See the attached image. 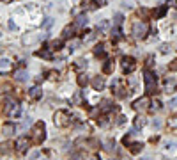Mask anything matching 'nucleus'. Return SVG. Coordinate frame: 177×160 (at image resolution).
I'll list each match as a JSON object with an SVG mask.
<instances>
[{
    "label": "nucleus",
    "mask_w": 177,
    "mask_h": 160,
    "mask_svg": "<svg viewBox=\"0 0 177 160\" xmlns=\"http://www.w3.org/2000/svg\"><path fill=\"white\" fill-rule=\"evenodd\" d=\"M69 116H67V112H64V110H60V112H57L55 114V125L57 126H66L69 121Z\"/></svg>",
    "instance_id": "obj_3"
},
{
    "label": "nucleus",
    "mask_w": 177,
    "mask_h": 160,
    "mask_svg": "<svg viewBox=\"0 0 177 160\" xmlns=\"http://www.w3.org/2000/svg\"><path fill=\"white\" fill-rule=\"evenodd\" d=\"M7 105H9V107H5V112H7V114H9L11 118H12V116H16V114L20 112V107H18L16 103H12V102H9Z\"/></svg>",
    "instance_id": "obj_5"
},
{
    "label": "nucleus",
    "mask_w": 177,
    "mask_h": 160,
    "mask_svg": "<svg viewBox=\"0 0 177 160\" xmlns=\"http://www.w3.org/2000/svg\"><path fill=\"white\" fill-rule=\"evenodd\" d=\"M96 2L94 0H83V9H94Z\"/></svg>",
    "instance_id": "obj_10"
},
{
    "label": "nucleus",
    "mask_w": 177,
    "mask_h": 160,
    "mask_svg": "<svg viewBox=\"0 0 177 160\" xmlns=\"http://www.w3.org/2000/svg\"><path fill=\"white\" fill-rule=\"evenodd\" d=\"M147 105H149V100H147V98H142V100H138V102L135 103V109L142 110V109H147Z\"/></svg>",
    "instance_id": "obj_7"
},
{
    "label": "nucleus",
    "mask_w": 177,
    "mask_h": 160,
    "mask_svg": "<svg viewBox=\"0 0 177 160\" xmlns=\"http://www.w3.org/2000/svg\"><path fill=\"white\" fill-rule=\"evenodd\" d=\"M30 96H32L34 100H37V98H41V89H39V87H34V89L30 91Z\"/></svg>",
    "instance_id": "obj_11"
},
{
    "label": "nucleus",
    "mask_w": 177,
    "mask_h": 160,
    "mask_svg": "<svg viewBox=\"0 0 177 160\" xmlns=\"http://www.w3.org/2000/svg\"><path fill=\"white\" fill-rule=\"evenodd\" d=\"M92 160H98V157H92Z\"/></svg>",
    "instance_id": "obj_30"
},
{
    "label": "nucleus",
    "mask_w": 177,
    "mask_h": 160,
    "mask_svg": "<svg viewBox=\"0 0 177 160\" xmlns=\"http://www.w3.org/2000/svg\"><path fill=\"white\" fill-rule=\"evenodd\" d=\"M106 151H112V142H106Z\"/></svg>",
    "instance_id": "obj_29"
},
{
    "label": "nucleus",
    "mask_w": 177,
    "mask_h": 160,
    "mask_svg": "<svg viewBox=\"0 0 177 160\" xmlns=\"http://www.w3.org/2000/svg\"><path fill=\"white\" fill-rule=\"evenodd\" d=\"M168 50H170V46H168V45H163V46H161V52H163V53H167Z\"/></svg>",
    "instance_id": "obj_24"
},
{
    "label": "nucleus",
    "mask_w": 177,
    "mask_h": 160,
    "mask_svg": "<svg viewBox=\"0 0 177 160\" xmlns=\"http://www.w3.org/2000/svg\"><path fill=\"white\" fill-rule=\"evenodd\" d=\"M170 71H177V59L172 62V64H170Z\"/></svg>",
    "instance_id": "obj_22"
},
{
    "label": "nucleus",
    "mask_w": 177,
    "mask_h": 160,
    "mask_svg": "<svg viewBox=\"0 0 177 160\" xmlns=\"http://www.w3.org/2000/svg\"><path fill=\"white\" fill-rule=\"evenodd\" d=\"M2 132H4V135H11V134L14 132V125H12V123H7V125H4Z\"/></svg>",
    "instance_id": "obj_8"
},
{
    "label": "nucleus",
    "mask_w": 177,
    "mask_h": 160,
    "mask_svg": "<svg viewBox=\"0 0 177 160\" xmlns=\"http://www.w3.org/2000/svg\"><path fill=\"white\" fill-rule=\"evenodd\" d=\"M37 155H39V153H37V151H32V153H30V155H28V159H30V160H34V159H35V157H37Z\"/></svg>",
    "instance_id": "obj_26"
},
{
    "label": "nucleus",
    "mask_w": 177,
    "mask_h": 160,
    "mask_svg": "<svg viewBox=\"0 0 177 160\" xmlns=\"http://www.w3.org/2000/svg\"><path fill=\"white\" fill-rule=\"evenodd\" d=\"M152 126H154V128H160V126H161V121H160V119H154V121H152Z\"/></svg>",
    "instance_id": "obj_21"
},
{
    "label": "nucleus",
    "mask_w": 177,
    "mask_h": 160,
    "mask_svg": "<svg viewBox=\"0 0 177 160\" xmlns=\"http://www.w3.org/2000/svg\"><path fill=\"white\" fill-rule=\"evenodd\" d=\"M92 85H94V89H101V87L105 85V82H103V78H94V80H92Z\"/></svg>",
    "instance_id": "obj_9"
},
{
    "label": "nucleus",
    "mask_w": 177,
    "mask_h": 160,
    "mask_svg": "<svg viewBox=\"0 0 177 160\" xmlns=\"http://www.w3.org/2000/svg\"><path fill=\"white\" fill-rule=\"evenodd\" d=\"M177 105V96L176 98H172V100H170V107H176Z\"/></svg>",
    "instance_id": "obj_27"
},
{
    "label": "nucleus",
    "mask_w": 177,
    "mask_h": 160,
    "mask_svg": "<svg viewBox=\"0 0 177 160\" xmlns=\"http://www.w3.org/2000/svg\"><path fill=\"white\" fill-rule=\"evenodd\" d=\"M140 148H142V144H138V142L131 144V151H133V153H138V151H140Z\"/></svg>",
    "instance_id": "obj_15"
},
{
    "label": "nucleus",
    "mask_w": 177,
    "mask_h": 160,
    "mask_svg": "<svg viewBox=\"0 0 177 160\" xmlns=\"http://www.w3.org/2000/svg\"><path fill=\"white\" fill-rule=\"evenodd\" d=\"M94 53H96V55H103V53H105V46H103V45H98V46L94 48Z\"/></svg>",
    "instance_id": "obj_13"
},
{
    "label": "nucleus",
    "mask_w": 177,
    "mask_h": 160,
    "mask_svg": "<svg viewBox=\"0 0 177 160\" xmlns=\"http://www.w3.org/2000/svg\"><path fill=\"white\" fill-rule=\"evenodd\" d=\"M168 126H170V128H177V116L168 119Z\"/></svg>",
    "instance_id": "obj_14"
},
{
    "label": "nucleus",
    "mask_w": 177,
    "mask_h": 160,
    "mask_svg": "<svg viewBox=\"0 0 177 160\" xmlns=\"http://www.w3.org/2000/svg\"><path fill=\"white\" fill-rule=\"evenodd\" d=\"M174 89H176V84H174V82H170V84L167 85V91L170 93V91H174Z\"/></svg>",
    "instance_id": "obj_20"
},
{
    "label": "nucleus",
    "mask_w": 177,
    "mask_h": 160,
    "mask_svg": "<svg viewBox=\"0 0 177 160\" xmlns=\"http://www.w3.org/2000/svg\"><path fill=\"white\" fill-rule=\"evenodd\" d=\"M145 89H147V93H154V89H156V77L151 71L145 73Z\"/></svg>",
    "instance_id": "obj_2"
},
{
    "label": "nucleus",
    "mask_w": 177,
    "mask_h": 160,
    "mask_svg": "<svg viewBox=\"0 0 177 160\" xmlns=\"http://www.w3.org/2000/svg\"><path fill=\"white\" fill-rule=\"evenodd\" d=\"M149 32V25L145 21H135L133 23V36L135 37H145Z\"/></svg>",
    "instance_id": "obj_1"
},
{
    "label": "nucleus",
    "mask_w": 177,
    "mask_h": 160,
    "mask_svg": "<svg viewBox=\"0 0 177 160\" xmlns=\"http://www.w3.org/2000/svg\"><path fill=\"white\" fill-rule=\"evenodd\" d=\"M144 125H145V119H144L142 116H138V118L135 119V128H142Z\"/></svg>",
    "instance_id": "obj_12"
},
{
    "label": "nucleus",
    "mask_w": 177,
    "mask_h": 160,
    "mask_svg": "<svg viewBox=\"0 0 177 160\" xmlns=\"http://www.w3.org/2000/svg\"><path fill=\"white\" fill-rule=\"evenodd\" d=\"M16 148H18V151H25L28 148V139L27 137H20L16 141Z\"/></svg>",
    "instance_id": "obj_6"
},
{
    "label": "nucleus",
    "mask_w": 177,
    "mask_h": 160,
    "mask_svg": "<svg viewBox=\"0 0 177 160\" xmlns=\"http://www.w3.org/2000/svg\"><path fill=\"white\" fill-rule=\"evenodd\" d=\"M16 78H18V80H20V82H23V80H25V78H27V73H25V71H20V73H18V75H16Z\"/></svg>",
    "instance_id": "obj_17"
},
{
    "label": "nucleus",
    "mask_w": 177,
    "mask_h": 160,
    "mask_svg": "<svg viewBox=\"0 0 177 160\" xmlns=\"http://www.w3.org/2000/svg\"><path fill=\"white\" fill-rule=\"evenodd\" d=\"M87 82H89V80H87V77H85V75H82V77L78 78V84H80V85H87Z\"/></svg>",
    "instance_id": "obj_18"
},
{
    "label": "nucleus",
    "mask_w": 177,
    "mask_h": 160,
    "mask_svg": "<svg viewBox=\"0 0 177 160\" xmlns=\"http://www.w3.org/2000/svg\"><path fill=\"white\" fill-rule=\"evenodd\" d=\"M121 21H122V16H121V14H117V16H115V23H117V25H121Z\"/></svg>",
    "instance_id": "obj_23"
},
{
    "label": "nucleus",
    "mask_w": 177,
    "mask_h": 160,
    "mask_svg": "<svg viewBox=\"0 0 177 160\" xmlns=\"http://www.w3.org/2000/svg\"><path fill=\"white\" fill-rule=\"evenodd\" d=\"M7 148H9V144H2V146H0V151H2V153H5V151H7Z\"/></svg>",
    "instance_id": "obj_25"
},
{
    "label": "nucleus",
    "mask_w": 177,
    "mask_h": 160,
    "mask_svg": "<svg viewBox=\"0 0 177 160\" xmlns=\"http://www.w3.org/2000/svg\"><path fill=\"white\" fill-rule=\"evenodd\" d=\"M165 157H177V150H167Z\"/></svg>",
    "instance_id": "obj_16"
},
{
    "label": "nucleus",
    "mask_w": 177,
    "mask_h": 160,
    "mask_svg": "<svg viewBox=\"0 0 177 160\" xmlns=\"http://www.w3.org/2000/svg\"><path fill=\"white\" fill-rule=\"evenodd\" d=\"M78 25H83V23H87V18L85 16H78V21H76Z\"/></svg>",
    "instance_id": "obj_19"
},
{
    "label": "nucleus",
    "mask_w": 177,
    "mask_h": 160,
    "mask_svg": "<svg viewBox=\"0 0 177 160\" xmlns=\"http://www.w3.org/2000/svg\"><path fill=\"white\" fill-rule=\"evenodd\" d=\"M122 69H124V71H133V69H135V61H133L131 57H126V59L122 61Z\"/></svg>",
    "instance_id": "obj_4"
},
{
    "label": "nucleus",
    "mask_w": 177,
    "mask_h": 160,
    "mask_svg": "<svg viewBox=\"0 0 177 160\" xmlns=\"http://www.w3.org/2000/svg\"><path fill=\"white\" fill-rule=\"evenodd\" d=\"M44 27H51V20H50V18L46 20V23H44Z\"/></svg>",
    "instance_id": "obj_28"
}]
</instances>
